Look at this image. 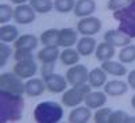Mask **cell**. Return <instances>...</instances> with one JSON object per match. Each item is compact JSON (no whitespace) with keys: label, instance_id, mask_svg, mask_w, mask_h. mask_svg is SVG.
I'll list each match as a JSON object with an SVG mask.
<instances>
[{"label":"cell","instance_id":"cell-27","mask_svg":"<svg viewBox=\"0 0 135 123\" xmlns=\"http://www.w3.org/2000/svg\"><path fill=\"white\" fill-rule=\"evenodd\" d=\"M119 61L123 64H132L135 62V45H127V46H123L118 54Z\"/></svg>","mask_w":135,"mask_h":123},{"label":"cell","instance_id":"cell-16","mask_svg":"<svg viewBox=\"0 0 135 123\" xmlns=\"http://www.w3.org/2000/svg\"><path fill=\"white\" fill-rule=\"evenodd\" d=\"M77 34L78 31L72 27H65L60 30L58 35V46L60 48H73V45L77 43Z\"/></svg>","mask_w":135,"mask_h":123},{"label":"cell","instance_id":"cell-13","mask_svg":"<svg viewBox=\"0 0 135 123\" xmlns=\"http://www.w3.org/2000/svg\"><path fill=\"white\" fill-rule=\"evenodd\" d=\"M103 91L112 97H119L123 96L124 93H127L128 91V83H124L122 80H111L107 81L103 87Z\"/></svg>","mask_w":135,"mask_h":123},{"label":"cell","instance_id":"cell-34","mask_svg":"<svg viewBox=\"0 0 135 123\" xmlns=\"http://www.w3.org/2000/svg\"><path fill=\"white\" fill-rule=\"evenodd\" d=\"M134 0H108V4H107V8L109 11H118V10H122L127 6H130Z\"/></svg>","mask_w":135,"mask_h":123},{"label":"cell","instance_id":"cell-18","mask_svg":"<svg viewBox=\"0 0 135 123\" xmlns=\"http://www.w3.org/2000/svg\"><path fill=\"white\" fill-rule=\"evenodd\" d=\"M60 55H61L60 46H45L38 51L37 58L42 64H54L60 58Z\"/></svg>","mask_w":135,"mask_h":123},{"label":"cell","instance_id":"cell-8","mask_svg":"<svg viewBox=\"0 0 135 123\" xmlns=\"http://www.w3.org/2000/svg\"><path fill=\"white\" fill-rule=\"evenodd\" d=\"M12 72L19 76L20 79H31L32 76H35V73L38 72V65L34 60H26V61H18L15 62Z\"/></svg>","mask_w":135,"mask_h":123},{"label":"cell","instance_id":"cell-4","mask_svg":"<svg viewBox=\"0 0 135 123\" xmlns=\"http://www.w3.org/2000/svg\"><path fill=\"white\" fill-rule=\"evenodd\" d=\"M92 87L89 84H78V85H73V88L66 89L62 93L61 97V103L64 107H69V108H74L77 106H80L81 103L85 102L86 95L91 92Z\"/></svg>","mask_w":135,"mask_h":123},{"label":"cell","instance_id":"cell-9","mask_svg":"<svg viewBox=\"0 0 135 123\" xmlns=\"http://www.w3.org/2000/svg\"><path fill=\"white\" fill-rule=\"evenodd\" d=\"M35 14L30 4H20L14 10V20L18 25H31L35 20Z\"/></svg>","mask_w":135,"mask_h":123},{"label":"cell","instance_id":"cell-2","mask_svg":"<svg viewBox=\"0 0 135 123\" xmlns=\"http://www.w3.org/2000/svg\"><path fill=\"white\" fill-rule=\"evenodd\" d=\"M64 116V108L57 102H42L34 108V120L37 123H57Z\"/></svg>","mask_w":135,"mask_h":123},{"label":"cell","instance_id":"cell-37","mask_svg":"<svg viewBox=\"0 0 135 123\" xmlns=\"http://www.w3.org/2000/svg\"><path fill=\"white\" fill-rule=\"evenodd\" d=\"M127 83H128V87L132 88L135 91V69L128 72V74H127Z\"/></svg>","mask_w":135,"mask_h":123},{"label":"cell","instance_id":"cell-17","mask_svg":"<svg viewBox=\"0 0 135 123\" xmlns=\"http://www.w3.org/2000/svg\"><path fill=\"white\" fill-rule=\"evenodd\" d=\"M96 11V2L95 0H77L73 12L77 18H86L91 16Z\"/></svg>","mask_w":135,"mask_h":123},{"label":"cell","instance_id":"cell-5","mask_svg":"<svg viewBox=\"0 0 135 123\" xmlns=\"http://www.w3.org/2000/svg\"><path fill=\"white\" fill-rule=\"evenodd\" d=\"M19 76L14 72H6L0 76V92H7L12 95H23L26 93L25 83Z\"/></svg>","mask_w":135,"mask_h":123},{"label":"cell","instance_id":"cell-10","mask_svg":"<svg viewBox=\"0 0 135 123\" xmlns=\"http://www.w3.org/2000/svg\"><path fill=\"white\" fill-rule=\"evenodd\" d=\"M45 83H46V89L51 93H62L66 91L68 87V80L66 77L58 73H51L49 77L45 79Z\"/></svg>","mask_w":135,"mask_h":123},{"label":"cell","instance_id":"cell-26","mask_svg":"<svg viewBox=\"0 0 135 123\" xmlns=\"http://www.w3.org/2000/svg\"><path fill=\"white\" fill-rule=\"evenodd\" d=\"M58 35H60L58 29H47L41 34L39 41L43 46H58Z\"/></svg>","mask_w":135,"mask_h":123},{"label":"cell","instance_id":"cell-11","mask_svg":"<svg viewBox=\"0 0 135 123\" xmlns=\"http://www.w3.org/2000/svg\"><path fill=\"white\" fill-rule=\"evenodd\" d=\"M104 41L111 43L115 48H123L131 43V38L127 37L124 32H122L120 30H108L104 32Z\"/></svg>","mask_w":135,"mask_h":123},{"label":"cell","instance_id":"cell-14","mask_svg":"<svg viewBox=\"0 0 135 123\" xmlns=\"http://www.w3.org/2000/svg\"><path fill=\"white\" fill-rule=\"evenodd\" d=\"M26 87V95H28L30 97H37L41 96L45 91H46V83L42 79H38V77H31V79H27V81L25 83Z\"/></svg>","mask_w":135,"mask_h":123},{"label":"cell","instance_id":"cell-22","mask_svg":"<svg viewBox=\"0 0 135 123\" xmlns=\"http://www.w3.org/2000/svg\"><path fill=\"white\" fill-rule=\"evenodd\" d=\"M101 68L104 69L107 74H111V76L122 77V76L127 74V68L120 61H112V60L104 61V62H101Z\"/></svg>","mask_w":135,"mask_h":123},{"label":"cell","instance_id":"cell-3","mask_svg":"<svg viewBox=\"0 0 135 123\" xmlns=\"http://www.w3.org/2000/svg\"><path fill=\"white\" fill-rule=\"evenodd\" d=\"M112 16L116 22H119V27L122 32H124L131 39L135 38V0L127 7L114 11Z\"/></svg>","mask_w":135,"mask_h":123},{"label":"cell","instance_id":"cell-33","mask_svg":"<svg viewBox=\"0 0 135 123\" xmlns=\"http://www.w3.org/2000/svg\"><path fill=\"white\" fill-rule=\"evenodd\" d=\"M128 115L122 110H116V111H112L109 118H108V123H126L127 122Z\"/></svg>","mask_w":135,"mask_h":123},{"label":"cell","instance_id":"cell-1","mask_svg":"<svg viewBox=\"0 0 135 123\" xmlns=\"http://www.w3.org/2000/svg\"><path fill=\"white\" fill-rule=\"evenodd\" d=\"M23 95L0 92V122H18L23 116Z\"/></svg>","mask_w":135,"mask_h":123},{"label":"cell","instance_id":"cell-21","mask_svg":"<svg viewBox=\"0 0 135 123\" xmlns=\"http://www.w3.org/2000/svg\"><path fill=\"white\" fill-rule=\"evenodd\" d=\"M115 54H116L115 46H112L111 43H108L105 41L101 42V43H97V48L95 50V57H96L97 61L104 62V61L112 60Z\"/></svg>","mask_w":135,"mask_h":123},{"label":"cell","instance_id":"cell-39","mask_svg":"<svg viewBox=\"0 0 135 123\" xmlns=\"http://www.w3.org/2000/svg\"><path fill=\"white\" fill-rule=\"evenodd\" d=\"M126 123H135V116H128Z\"/></svg>","mask_w":135,"mask_h":123},{"label":"cell","instance_id":"cell-12","mask_svg":"<svg viewBox=\"0 0 135 123\" xmlns=\"http://www.w3.org/2000/svg\"><path fill=\"white\" fill-rule=\"evenodd\" d=\"M89 119H92V111L86 106H77L74 107L68 116V122L69 123H86Z\"/></svg>","mask_w":135,"mask_h":123},{"label":"cell","instance_id":"cell-38","mask_svg":"<svg viewBox=\"0 0 135 123\" xmlns=\"http://www.w3.org/2000/svg\"><path fill=\"white\" fill-rule=\"evenodd\" d=\"M14 4H16V6H20V4H26L28 0H11Z\"/></svg>","mask_w":135,"mask_h":123},{"label":"cell","instance_id":"cell-29","mask_svg":"<svg viewBox=\"0 0 135 123\" xmlns=\"http://www.w3.org/2000/svg\"><path fill=\"white\" fill-rule=\"evenodd\" d=\"M77 0H54V10L60 14H68L74 10Z\"/></svg>","mask_w":135,"mask_h":123},{"label":"cell","instance_id":"cell-19","mask_svg":"<svg viewBox=\"0 0 135 123\" xmlns=\"http://www.w3.org/2000/svg\"><path fill=\"white\" fill-rule=\"evenodd\" d=\"M96 48H97V42L93 37H83L76 43V49L83 57H88V55L93 54Z\"/></svg>","mask_w":135,"mask_h":123},{"label":"cell","instance_id":"cell-6","mask_svg":"<svg viewBox=\"0 0 135 123\" xmlns=\"http://www.w3.org/2000/svg\"><path fill=\"white\" fill-rule=\"evenodd\" d=\"M101 27V20L93 15L86 16V18H81L77 22V31L80 32L83 37H93L97 32H100Z\"/></svg>","mask_w":135,"mask_h":123},{"label":"cell","instance_id":"cell-31","mask_svg":"<svg viewBox=\"0 0 135 123\" xmlns=\"http://www.w3.org/2000/svg\"><path fill=\"white\" fill-rule=\"evenodd\" d=\"M14 10L8 4H2L0 6V23L2 25H7L8 22L14 18Z\"/></svg>","mask_w":135,"mask_h":123},{"label":"cell","instance_id":"cell-23","mask_svg":"<svg viewBox=\"0 0 135 123\" xmlns=\"http://www.w3.org/2000/svg\"><path fill=\"white\" fill-rule=\"evenodd\" d=\"M107 83V73L101 68H93L89 70V77H88V84L92 88H103L104 84Z\"/></svg>","mask_w":135,"mask_h":123},{"label":"cell","instance_id":"cell-40","mask_svg":"<svg viewBox=\"0 0 135 123\" xmlns=\"http://www.w3.org/2000/svg\"><path fill=\"white\" fill-rule=\"evenodd\" d=\"M131 107H132V108L135 110V95H134V96L131 97Z\"/></svg>","mask_w":135,"mask_h":123},{"label":"cell","instance_id":"cell-32","mask_svg":"<svg viewBox=\"0 0 135 123\" xmlns=\"http://www.w3.org/2000/svg\"><path fill=\"white\" fill-rule=\"evenodd\" d=\"M11 54H12V50L8 46V43H6V42L0 43V66H2V68L6 66L7 61L11 57Z\"/></svg>","mask_w":135,"mask_h":123},{"label":"cell","instance_id":"cell-15","mask_svg":"<svg viewBox=\"0 0 135 123\" xmlns=\"http://www.w3.org/2000/svg\"><path fill=\"white\" fill-rule=\"evenodd\" d=\"M39 38L34 34H25V35H19V38L14 42V49L18 50H30L32 51L34 49L38 48Z\"/></svg>","mask_w":135,"mask_h":123},{"label":"cell","instance_id":"cell-30","mask_svg":"<svg viewBox=\"0 0 135 123\" xmlns=\"http://www.w3.org/2000/svg\"><path fill=\"white\" fill-rule=\"evenodd\" d=\"M112 112V110L108 107H100L96 110V112L93 115V122L95 123H108V118Z\"/></svg>","mask_w":135,"mask_h":123},{"label":"cell","instance_id":"cell-24","mask_svg":"<svg viewBox=\"0 0 135 123\" xmlns=\"http://www.w3.org/2000/svg\"><path fill=\"white\" fill-rule=\"evenodd\" d=\"M19 38V31L15 25H2L0 27V41L6 43H14Z\"/></svg>","mask_w":135,"mask_h":123},{"label":"cell","instance_id":"cell-25","mask_svg":"<svg viewBox=\"0 0 135 123\" xmlns=\"http://www.w3.org/2000/svg\"><path fill=\"white\" fill-rule=\"evenodd\" d=\"M80 53L77 51V49H73V48H65L62 51H61V55H60V60L62 62V65L65 66H73L76 64H78L80 61Z\"/></svg>","mask_w":135,"mask_h":123},{"label":"cell","instance_id":"cell-36","mask_svg":"<svg viewBox=\"0 0 135 123\" xmlns=\"http://www.w3.org/2000/svg\"><path fill=\"white\" fill-rule=\"evenodd\" d=\"M54 69H55L54 64H42V66H41V76H42V79L45 80L51 73H54Z\"/></svg>","mask_w":135,"mask_h":123},{"label":"cell","instance_id":"cell-35","mask_svg":"<svg viewBox=\"0 0 135 123\" xmlns=\"http://www.w3.org/2000/svg\"><path fill=\"white\" fill-rule=\"evenodd\" d=\"M14 60H15V62L26 61V60H34V55H32V51H30V50H20V49H18L14 53Z\"/></svg>","mask_w":135,"mask_h":123},{"label":"cell","instance_id":"cell-28","mask_svg":"<svg viewBox=\"0 0 135 123\" xmlns=\"http://www.w3.org/2000/svg\"><path fill=\"white\" fill-rule=\"evenodd\" d=\"M30 6L38 14H49L54 8V2L51 0H30Z\"/></svg>","mask_w":135,"mask_h":123},{"label":"cell","instance_id":"cell-7","mask_svg":"<svg viewBox=\"0 0 135 123\" xmlns=\"http://www.w3.org/2000/svg\"><path fill=\"white\" fill-rule=\"evenodd\" d=\"M65 77L68 83L72 87L78 85V84H85L88 83V77H89V70L85 65L83 64H76L73 66H69L65 73Z\"/></svg>","mask_w":135,"mask_h":123},{"label":"cell","instance_id":"cell-20","mask_svg":"<svg viewBox=\"0 0 135 123\" xmlns=\"http://www.w3.org/2000/svg\"><path fill=\"white\" fill-rule=\"evenodd\" d=\"M107 93L104 91H95V92H89L85 97V106L89 107L91 110H97L100 107L105 106L107 103Z\"/></svg>","mask_w":135,"mask_h":123}]
</instances>
